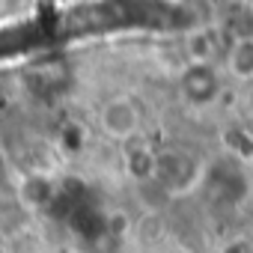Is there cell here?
I'll return each mask as SVG.
<instances>
[{"label":"cell","instance_id":"277c9868","mask_svg":"<svg viewBox=\"0 0 253 253\" xmlns=\"http://www.w3.org/2000/svg\"><path fill=\"white\" fill-rule=\"evenodd\" d=\"M54 194H57L54 182H51L48 176H42V173H30V176H24L21 185H18V200H21L24 206H30V209H45V206L54 200Z\"/></svg>","mask_w":253,"mask_h":253},{"label":"cell","instance_id":"6da1fadb","mask_svg":"<svg viewBox=\"0 0 253 253\" xmlns=\"http://www.w3.org/2000/svg\"><path fill=\"white\" fill-rule=\"evenodd\" d=\"M197 176L200 173H197L194 158L179 149H164V152H155L152 158V182L167 194H182L194 188Z\"/></svg>","mask_w":253,"mask_h":253},{"label":"cell","instance_id":"7a4b0ae2","mask_svg":"<svg viewBox=\"0 0 253 253\" xmlns=\"http://www.w3.org/2000/svg\"><path fill=\"white\" fill-rule=\"evenodd\" d=\"M140 107L128 98V95H113L101 104L98 110V125L101 131L110 137V140H119V143H128L131 137H137L140 131Z\"/></svg>","mask_w":253,"mask_h":253},{"label":"cell","instance_id":"5b68a950","mask_svg":"<svg viewBox=\"0 0 253 253\" xmlns=\"http://www.w3.org/2000/svg\"><path fill=\"white\" fill-rule=\"evenodd\" d=\"M226 63H229V72L238 75L241 81H250L253 78V39H235L229 54H226Z\"/></svg>","mask_w":253,"mask_h":253},{"label":"cell","instance_id":"3957f363","mask_svg":"<svg viewBox=\"0 0 253 253\" xmlns=\"http://www.w3.org/2000/svg\"><path fill=\"white\" fill-rule=\"evenodd\" d=\"M179 86H182V95L197 104V107H206L217 98V89H220V78H217V69L203 60V63H191L182 78H179Z\"/></svg>","mask_w":253,"mask_h":253}]
</instances>
